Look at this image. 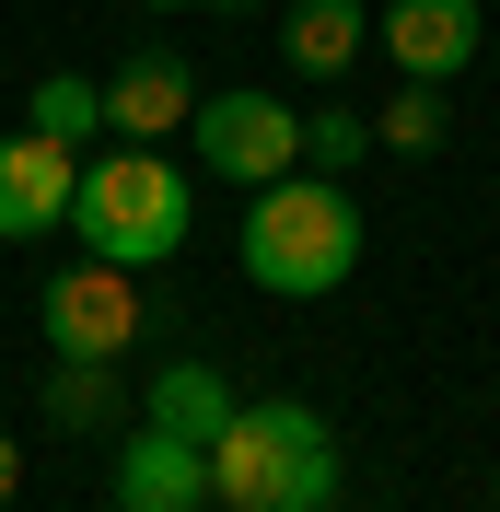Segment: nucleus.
I'll list each match as a JSON object with an SVG mask.
<instances>
[{
    "instance_id": "obj_1",
    "label": "nucleus",
    "mask_w": 500,
    "mask_h": 512,
    "mask_svg": "<svg viewBox=\"0 0 500 512\" xmlns=\"http://www.w3.org/2000/svg\"><path fill=\"white\" fill-rule=\"evenodd\" d=\"M210 501L221 512H326L338 501V431L303 396H256L210 431Z\"/></svg>"
},
{
    "instance_id": "obj_2",
    "label": "nucleus",
    "mask_w": 500,
    "mask_h": 512,
    "mask_svg": "<svg viewBox=\"0 0 500 512\" xmlns=\"http://www.w3.org/2000/svg\"><path fill=\"white\" fill-rule=\"evenodd\" d=\"M361 268V198L338 175H268L245 210V280L280 291V303H326V291Z\"/></svg>"
},
{
    "instance_id": "obj_3",
    "label": "nucleus",
    "mask_w": 500,
    "mask_h": 512,
    "mask_svg": "<svg viewBox=\"0 0 500 512\" xmlns=\"http://www.w3.org/2000/svg\"><path fill=\"white\" fill-rule=\"evenodd\" d=\"M187 222H198V187L175 175L163 152H105V163H82V187H70V233L105 256V268H163V256L187 245Z\"/></svg>"
},
{
    "instance_id": "obj_4",
    "label": "nucleus",
    "mask_w": 500,
    "mask_h": 512,
    "mask_svg": "<svg viewBox=\"0 0 500 512\" xmlns=\"http://www.w3.org/2000/svg\"><path fill=\"white\" fill-rule=\"evenodd\" d=\"M140 268H105V256H82L70 280H47V303H35V326H47V350L59 361H128V338H140Z\"/></svg>"
},
{
    "instance_id": "obj_5",
    "label": "nucleus",
    "mask_w": 500,
    "mask_h": 512,
    "mask_svg": "<svg viewBox=\"0 0 500 512\" xmlns=\"http://www.w3.org/2000/svg\"><path fill=\"white\" fill-rule=\"evenodd\" d=\"M187 140H198L210 175H233V187H268V175L303 163V117H291L280 94H198L187 105Z\"/></svg>"
},
{
    "instance_id": "obj_6",
    "label": "nucleus",
    "mask_w": 500,
    "mask_h": 512,
    "mask_svg": "<svg viewBox=\"0 0 500 512\" xmlns=\"http://www.w3.org/2000/svg\"><path fill=\"white\" fill-rule=\"evenodd\" d=\"M373 47L396 59V82H454L466 59H489V12L477 0H384Z\"/></svg>"
},
{
    "instance_id": "obj_7",
    "label": "nucleus",
    "mask_w": 500,
    "mask_h": 512,
    "mask_svg": "<svg viewBox=\"0 0 500 512\" xmlns=\"http://www.w3.org/2000/svg\"><path fill=\"white\" fill-rule=\"evenodd\" d=\"M70 187H82V152L70 140H0V245H35V233L70 222Z\"/></svg>"
},
{
    "instance_id": "obj_8",
    "label": "nucleus",
    "mask_w": 500,
    "mask_h": 512,
    "mask_svg": "<svg viewBox=\"0 0 500 512\" xmlns=\"http://www.w3.org/2000/svg\"><path fill=\"white\" fill-rule=\"evenodd\" d=\"M105 512H210V454H198L187 431H140V443L117 454Z\"/></svg>"
},
{
    "instance_id": "obj_9",
    "label": "nucleus",
    "mask_w": 500,
    "mask_h": 512,
    "mask_svg": "<svg viewBox=\"0 0 500 512\" xmlns=\"http://www.w3.org/2000/svg\"><path fill=\"white\" fill-rule=\"evenodd\" d=\"M187 105H198V70L175 59V47H128V70L105 82V128L140 140V152H152L163 128H187Z\"/></svg>"
},
{
    "instance_id": "obj_10",
    "label": "nucleus",
    "mask_w": 500,
    "mask_h": 512,
    "mask_svg": "<svg viewBox=\"0 0 500 512\" xmlns=\"http://www.w3.org/2000/svg\"><path fill=\"white\" fill-rule=\"evenodd\" d=\"M361 47H373V12H361V0H291V12H280V59L303 70V82L349 70Z\"/></svg>"
},
{
    "instance_id": "obj_11",
    "label": "nucleus",
    "mask_w": 500,
    "mask_h": 512,
    "mask_svg": "<svg viewBox=\"0 0 500 512\" xmlns=\"http://www.w3.org/2000/svg\"><path fill=\"white\" fill-rule=\"evenodd\" d=\"M221 419H233V384H221L210 361H163V373H152V431H187V443L210 454Z\"/></svg>"
},
{
    "instance_id": "obj_12",
    "label": "nucleus",
    "mask_w": 500,
    "mask_h": 512,
    "mask_svg": "<svg viewBox=\"0 0 500 512\" xmlns=\"http://www.w3.org/2000/svg\"><path fill=\"white\" fill-rule=\"evenodd\" d=\"M442 140H454V105H442V82H396V94L373 105V152L419 163V152H442Z\"/></svg>"
},
{
    "instance_id": "obj_13",
    "label": "nucleus",
    "mask_w": 500,
    "mask_h": 512,
    "mask_svg": "<svg viewBox=\"0 0 500 512\" xmlns=\"http://www.w3.org/2000/svg\"><path fill=\"white\" fill-rule=\"evenodd\" d=\"M47 419H59V431H105V419H128L117 361H59V373H47Z\"/></svg>"
},
{
    "instance_id": "obj_14",
    "label": "nucleus",
    "mask_w": 500,
    "mask_h": 512,
    "mask_svg": "<svg viewBox=\"0 0 500 512\" xmlns=\"http://www.w3.org/2000/svg\"><path fill=\"white\" fill-rule=\"evenodd\" d=\"M94 128H105V82H82V70H47L35 82V140H70L82 152Z\"/></svg>"
},
{
    "instance_id": "obj_15",
    "label": "nucleus",
    "mask_w": 500,
    "mask_h": 512,
    "mask_svg": "<svg viewBox=\"0 0 500 512\" xmlns=\"http://www.w3.org/2000/svg\"><path fill=\"white\" fill-rule=\"evenodd\" d=\"M361 152H373V117H361V105H314L303 117V163L314 175H349Z\"/></svg>"
},
{
    "instance_id": "obj_16",
    "label": "nucleus",
    "mask_w": 500,
    "mask_h": 512,
    "mask_svg": "<svg viewBox=\"0 0 500 512\" xmlns=\"http://www.w3.org/2000/svg\"><path fill=\"white\" fill-rule=\"evenodd\" d=\"M12 489H24V443L0 431V512H12Z\"/></svg>"
},
{
    "instance_id": "obj_17",
    "label": "nucleus",
    "mask_w": 500,
    "mask_h": 512,
    "mask_svg": "<svg viewBox=\"0 0 500 512\" xmlns=\"http://www.w3.org/2000/svg\"><path fill=\"white\" fill-rule=\"evenodd\" d=\"M140 12H233V0H140Z\"/></svg>"
},
{
    "instance_id": "obj_18",
    "label": "nucleus",
    "mask_w": 500,
    "mask_h": 512,
    "mask_svg": "<svg viewBox=\"0 0 500 512\" xmlns=\"http://www.w3.org/2000/svg\"><path fill=\"white\" fill-rule=\"evenodd\" d=\"M489 47H500V24H489Z\"/></svg>"
},
{
    "instance_id": "obj_19",
    "label": "nucleus",
    "mask_w": 500,
    "mask_h": 512,
    "mask_svg": "<svg viewBox=\"0 0 500 512\" xmlns=\"http://www.w3.org/2000/svg\"><path fill=\"white\" fill-rule=\"evenodd\" d=\"M326 512H338V501H326Z\"/></svg>"
},
{
    "instance_id": "obj_20",
    "label": "nucleus",
    "mask_w": 500,
    "mask_h": 512,
    "mask_svg": "<svg viewBox=\"0 0 500 512\" xmlns=\"http://www.w3.org/2000/svg\"><path fill=\"white\" fill-rule=\"evenodd\" d=\"M210 512H221V501H210Z\"/></svg>"
}]
</instances>
